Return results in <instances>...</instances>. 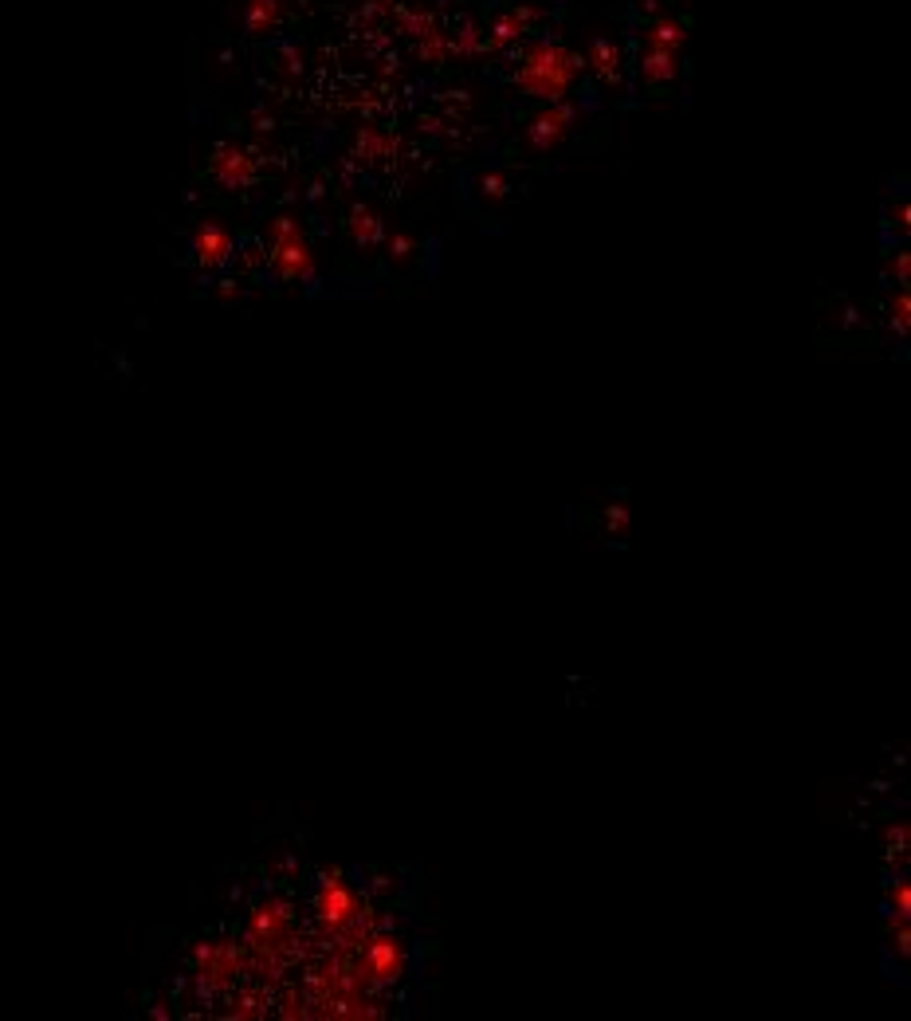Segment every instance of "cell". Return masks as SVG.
Masks as SVG:
<instances>
[{"label": "cell", "instance_id": "6da1fadb", "mask_svg": "<svg viewBox=\"0 0 911 1021\" xmlns=\"http://www.w3.org/2000/svg\"><path fill=\"white\" fill-rule=\"evenodd\" d=\"M582 67H586V59L578 52H570L554 40H538L523 52V63L515 71V87L523 95L546 99V103H562Z\"/></svg>", "mask_w": 911, "mask_h": 1021}, {"label": "cell", "instance_id": "7a4b0ae2", "mask_svg": "<svg viewBox=\"0 0 911 1021\" xmlns=\"http://www.w3.org/2000/svg\"><path fill=\"white\" fill-rule=\"evenodd\" d=\"M271 264L283 279H311L315 275V252L307 244V236L299 232V224L291 216H279L271 224Z\"/></svg>", "mask_w": 911, "mask_h": 1021}, {"label": "cell", "instance_id": "3957f363", "mask_svg": "<svg viewBox=\"0 0 911 1021\" xmlns=\"http://www.w3.org/2000/svg\"><path fill=\"white\" fill-rule=\"evenodd\" d=\"M315 912H319V923L330 927V931H346L358 923L362 915V904H358V892L338 876V872H326L319 884V896H315Z\"/></svg>", "mask_w": 911, "mask_h": 1021}, {"label": "cell", "instance_id": "277c9868", "mask_svg": "<svg viewBox=\"0 0 911 1021\" xmlns=\"http://www.w3.org/2000/svg\"><path fill=\"white\" fill-rule=\"evenodd\" d=\"M291 931V912L279 904V900H268L260 904L252 919H248V939H252V951H279L283 939Z\"/></svg>", "mask_w": 911, "mask_h": 1021}, {"label": "cell", "instance_id": "5b68a950", "mask_svg": "<svg viewBox=\"0 0 911 1021\" xmlns=\"http://www.w3.org/2000/svg\"><path fill=\"white\" fill-rule=\"evenodd\" d=\"M240 974V951L228 943H201L197 947V978L205 986H228Z\"/></svg>", "mask_w": 911, "mask_h": 1021}, {"label": "cell", "instance_id": "8992f818", "mask_svg": "<svg viewBox=\"0 0 911 1021\" xmlns=\"http://www.w3.org/2000/svg\"><path fill=\"white\" fill-rule=\"evenodd\" d=\"M405 970V955H401V943L393 935H377L366 947V974L374 982H397Z\"/></svg>", "mask_w": 911, "mask_h": 1021}, {"label": "cell", "instance_id": "52a82bcc", "mask_svg": "<svg viewBox=\"0 0 911 1021\" xmlns=\"http://www.w3.org/2000/svg\"><path fill=\"white\" fill-rule=\"evenodd\" d=\"M570 122H574V110L562 107V103H550V110H542L535 122L527 126V138H531V146H535V150L546 154L550 146H558V142L566 138Z\"/></svg>", "mask_w": 911, "mask_h": 1021}, {"label": "cell", "instance_id": "ba28073f", "mask_svg": "<svg viewBox=\"0 0 911 1021\" xmlns=\"http://www.w3.org/2000/svg\"><path fill=\"white\" fill-rule=\"evenodd\" d=\"M213 177L224 189H244L256 177V162L244 150H236V146H220L213 158Z\"/></svg>", "mask_w": 911, "mask_h": 1021}, {"label": "cell", "instance_id": "9c48e42d", "mask_svg": "<svg viewBox=\"0 0 911 1021\" xmlns=\"http://www.w3.org/2000/svg\"><path fill=\"white\" fill-rule=\"evenodd\" d=\"M193 252H197L201 268H220L232 256V236L220 224H201L197 236H193Z\"/></svg>", "mask_w": 911, "mask_h": 1021}, {"label": "cell", "instance_id": "30bf717a", "mask_svg": "<svg viewBox=\"0 0 911 1021\" xmlns=\"http://www.w3.org/2000/svg\"><path fill=\"white\" fill-rule=\"evenodd\" d=\"M641 71H644V79H652V83H668V79H676V52L648 48L644 59H641Z\"/></svg>", "mask_w": 911, "mask_h": 1021}, {"label": "cell", "instance_id": "8fae6325", "mask_svg": "<svg viewBox=\"0 0 911 1021\" xmlns=\"http://www.w3.org/2000/svg\"><path fill=\"white\" fill-rule=\"evenodd\" d=\"M275 24H279V0H248V8H244L248 32H268Z\"/></svg>", "mask_w": 911, "mask_h": 1021}, {"label": "cell", "instance_id": "7c38bea8", "mask_svg": "<svg viewBox=\"0 0 911 1021\" xmlns=\"http://www.w3.org/2000/svg\"><path fill=\"white\" fill-rule=\"evenodd\" d=\"M644 40H648V48L676 52V48L684 44V24H676V20H656V24L644 32Z\"/></svg>", "mask_w": 911, "mask_h": 1021}, {"label": "cell", "instance_id": "4fadbf2b", "mask_svg": "<svg viewBox=\"0 0 911 1021\" xmlns=\"http://www.w3.org/2000/svg\"><path fill=\"white\" fill-rule=\"evenodd\" d=\"M586 63H593V67H597L609 83L617 79V48H613L609 40H601V36H597V40L590 44V59H586Z\"/></svg>", "mask_w": 911, "mask_h": 1021}, {"label": "cell", "instance_id": "5bb4252c", "mask_svg": "<svg viewBox=\"0 0 911 1021\" xmlns=\"http://www.w3.org/2000/svg\"><path fill=\"white\" fill-rule=\"evenodd\" d=\"M350 232H354L358 244H370L377 236V216L370 209H362V205H354L350 209Z\"/></svg>", "mask_w": 911, "mask_h": 1021}, {"label": "cell", "instance_id": "9a60e30c", "mask_svg": "<svg viewBox=\"0 0 911 1021\" xmlns=\"http://www.w3.org/2000/svg\"><path fill=\"white\" fill-rule=\"evenodd\" d=\"M417 52H421V59H425V63H436V59H440V55H444V36H440V32H436V28H429V32H425V40H421V48H417Z\"/></svg>", "mask_w": 911, "mask_h": 1021}, {"label": "cell", "instance_id": "2e32d148", "mask_svg": "<svg viewBox=\"0 0 911 1021\" xmlns=\"http://www.w3.org/2000/svg\"><path fill=\"white\" fill-rule=\"evenodd\" d=\"M892 912H896V919H908V912H911L908 880H896V888H892Z\"/></svg>", "mask_w": 911, "mask_h": 1021}, {"label": "cell", "instance_id": "e0dca14e", "mask_svg": "<svg viewBox=\"0 0 911 1021\" xmlns=\"http://www.w3.org/2000/svg\"><path fill=\"white\" fill-rule=\"evenodd\" d=\"M892 319L900 323V330L908 326V291H900V295H896V303H892Z\"/></svg>", "mask_w": 911, "mask_h": 1021}]
</instances>
